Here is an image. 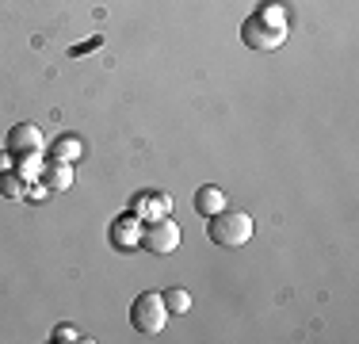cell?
<instances>
[{"label": "cell", "mask_w": 359, "mask_h": 344, "mask_svg": "<svg viewBox=\"0 0 359 344\" xmlns=\"http://www.w3.org/2000/svg\"><path fill=\"white\" fill-rule=\"evenodd\" d=\"M50 337H54L57 344H62V340H65V344H73V340H84V337H81V333H76V329H73V325H57V329H54V333H50Z\"/></svg>", "instance_id": "13"}, {"label": "cell", "mask_w": 359, "mask_h": 344, "mask_svg": "<svg viewBox=\"0 0 359 344\" xmlns=\"http://www.w3.org/2000/svg\"><path fill=\"white\" fill-rule=\"evenodd\" d=\"M168 206H172V203H168V195H138L130 214H138V218H165Z\"/></svg>", "instance_id": "8"}, {"label": "cell", "mask_w": 359, "mask_h": 344, "mask_svg": "<svg viewBox=\"0 0 359 344\" xmlns=\"http://www.w3.org/2000/svg\"><path fill=\"white\" fill-rule=\"evenodd\" d=\"M180 245V226L172 218H149L142 226V241H138V249H149V253H172V249Z\"/></svg>", "instance_id": "5"}, {"label": "cell", "mask_w": 359, "mask_h": 344, "mask_svg": "<svg viewBox=\"0 0 359 344\" xmlns=\"http://www.w3.org/2000/svg\"><path fill=\"white\" fill-rule=\"evenodd\" d=\"M207 237L215 241V245H222V249L249 245V237H252V214L226 211V206H222L218 214H210V218H207Z\"/></svg>", "instance_id": "2"}, {"label": "cell", "mask_w": 359, "mask_h": 344, "mask_svg": "<svg viewBox=\"0 0 359 344\" xmlns=\"http://www.w3.org/2000/svg\"><path fill=\"white\" fill-rule=\"evenodd\" d=\"M168 322V306L161 295H153V291H142L138 298H134L130 306V325L142 333V337H157L161 329H165Z\"/></svg>", "instance_id": "3"}, {"label": "cell", "mask_w": 359, "mask_h": 344, "mask_svg": "<svg viewBox=\"0 0 359 344\" xmlns=\"http://www.w3.org/2000/svg\"><path fill=\"white\" fill-rule=\"evenodd\" d=\"M76 157H81V138H57L54 161H76Z\"/></svg>", "instance_id": "11"}, {"label": "cell", "mask_w": 359, "mask_h": 344, "mask_svg": "<svg viewBox=\"0 0 359 344\" xmlns=\"http://www.w3.org/2000/svg\"><path fill=\"white\" fill-rule=\"evenodd\" d=\"M0 192H4L8 199H20V195H27V187H23V176H0Z\"/></svg>", "instance_id": "12"}, {"label": "cell", "mask_w": 359, "mask_h": 344, "mask_svg": "<svg viewBox=\"0 0 359 344\" xmlns=\"http://www.w3.org/2000/svg\"><path fill=\"white\" fill-rule=\"evenodd\" d=\"M241 39H245V46H252V50L283 46L287 42V15L279 12V8H264V12H256V15L245 20Z\"/></svg>", "instance_id": "1"}, {"label": "cell", "mask_w": 359, "mask_h": 344, "mask_svg": "<svg viewBox=\"0 0 359 344\" xmlns=\"http://www.w3.org/2000/svg\"><path fill=\"white\" fill-rule=\"evenodd\" d=\"M42 145H46V138H42V131L35 123H15L12 131H8L4 150H8V157H15V161H31L42 153Z\"/></svg>", "instance_id": "4"}, {"label": "cell", "mask_w": 359, "mask_h": 344, "mask_svg": "<svg viewBox=\"0 0 359 344\" xmlns=\"http://www.w3.org/2000/svg\"><path fill=\"white\" fill-rule=\"evenodd\" d=\"M222 206H226V195H222V187L203 184L199 192H195V214L210 218V214H218V211H222Z\"/></svg>", "instance_id": "7"}, {"label": "cell", "mask_w": 359, "mask_h": 344, "mask_svg": "<svg viewBox=\"0 0 359 344\" xmlns=\"http://www.w3.org/2000/svg\"><path fill=\"white\" fill-rule=\"evenodd\" d=\"M138 241H142V218L138 214L115 218V226H111V245L115 249H138Z\"/></svg>", "instance_id": "6"}, {"label": "cell", "mask_w": 359, "mask_h": 344, "mask_svg": "<svg viewBox=\"0 0 359 344\" xmlns=\"http://www.w3.org/2000/svg\"><path fill=\"white\" fill-rule=\"evenodd\" d=\"M161 298H165L168 314H187V310H191V295H187L184 287H168Z\"/></svg>", "instance_id": "10"}, {"label": "cell", "mask_w": 359, "mask_h": 344, "mask_svg": "<svg viewBox=\"0 0 359 344\" xmlns=\"http://www.w3.org/2000/svg\"><path fill=\"white\" fill-rule=\"evenodd\" d=\"M42 184H46V187H54V192H57V187L65 192V187L73 184L69 161H54V165H46V172H42Z\"/></svg>", "instance_id": "9"}]
</instances>
